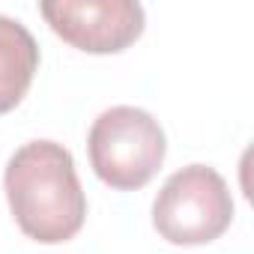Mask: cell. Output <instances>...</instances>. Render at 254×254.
I'll return each instance as SVG.
<instances>
[{
	"label": "cell",
	"instance_id": "obj_1",
	"mask_svg": "<svg viewBox=\"0 0 254 254\" xmlns=\"http://www.w3.org/2000/svg\"><path fill=\"white\" fill-rule=\"evenodd\" d=\"M3 189L21 233L42 245L69 242L84 227L87 194L72 153L57 141H30L15 150L3 174Z\"/></svg>",
	"mask_w": 254,
	"mask_h": 254
},
{
	"label": "cell",
	"instance_id": "obj_2",
	"mask_svg": "<svg viewBox=\"0 0 254 254\" xmlns=\"http://www.w3.org/2000/svg\"><path fill=\"white\" fill-rule=\"evenodd\" d=\"M87 153L105 186L117 191H138L159 174L168 141L153 114L132 105H117L96 117Z\"/></svg>",
	"mask_w": 254,
	"mask_h": 254
},
{
	"label": "cell",
	"instance_id": "obj_3",
	"mask_svg": "<svg viewBox=\"0 0 254 254\" xmlns=\"http://www.w3.org/2000/svg\"><path fill=\"white\" fill-rule=\"evenodd\" d=\"M233 221V197L215 168L189 165L168 177L153 203V227L171 245L215 242Z\"/></svg>",
	"mask_w": 254,
	"mask_h": 254
},
{
	"label": "cell",
	"instance_id": "obj_4",
	"mask_svg": "<svg viewBox=\"0 0 254 254\" xmlns=\"http://www.w3.org/2000/svg\"><path fill=\"white\" fill-rule=\"evenodd\" d=\"M48 27L78 51L120 54L144 33V6L132 0H51L39 6Z\"/></svg>",
	"mask_w": 254,
	"mask_h": 254
},
{
	"label": "cell",
	"instance_id": "obj_5",
	"mask_svg": "<svg viewBox=\"0 0 254 254\" xmlns=\"http://www.w3.org/2000/svg\"><path fill=\"white\" fill-rule=\"evenodd\" d=\"M39 72V45L33 33L15 21L0 15V114H9L27 96Z\"/></svg>",
	"mask_w": 254,
	"mask_h": 254
}]
</instances>
